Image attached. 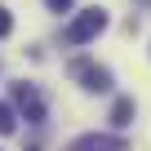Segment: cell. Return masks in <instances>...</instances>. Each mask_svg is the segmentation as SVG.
I'll use <instances>...</instances> for the list:
<instances>
[{
	"label": "cell",
	"mask_w": 151,
	"mask_h": 151,
	"mask_svg": "<svg viewBox=\"0 0 151 151\" xmlns=\"http://www.w3.org/2000/svg\"><path fill=\"white\" fill-rule=\"evenodd\" d=\"M102 31H107V9L89 5V9H80V14L67 22L62 40H67V45H89V40H93V36H102Z\"/></svg>",
	"instance_id": "obj_1"
},
{
	"label": "cell",
	"mask_w": 151,
	"mask_h": 151,
	"mask_svg": "<svg viewBox=\"0 0 151 151\" xmlns=\"http://www.w3.org/2000/svg\"><path fill=\"white\" fill-rule=\"evenodd\" d=\"M71 76H76L80 89H89V93H107V89H111V71L98 67V62H89V58H76V62H71Z\"/></svg>",
	"instance_id": "obj_2"
},
{
	"label": "cell",
	"mask_w": 151,
	"mask_h": 151,
	"mask_svg": "<svg viewBox=\"0 0 151 151\" xmlns=\"http://www.w3.org/2000/svg\"><path fill=\"white\" fill-rule=\"evenodd\" d=\"M14 107L22 111L27 124H45V98L36 85H14Z\"/></svg>",
	"instance_id": "obj_3"
},
{
	"label": "cell",
	"mask_w": 151,
	"mask_h": 151,
	"mask_svg": "<svg viewBox=\"0 0 151 151\" xmlns=\"http://www.w3.org/2000/svg\"><path fill=\"white\" fill-rule=\"evenodd\" d=\"M67 151H124V138H116V133H85Z\"/></svg>",
	"instance_id": "obj_4"
},
{
	"label": "cell",
	"mask_w": 151,
	"mask_h": 151,
	"mask_svg": "<svg viewBox=\"0 0 151 151\" xmlns=\"http://www.w3.org/2000/svg\"><path fill=\"white\" fill-rule=\"evenodd\" d=\"M111 124H116V129L133 124V98H116V107H111Z\"/></svg>",
	"instance_id": "obj_5"
},
{
	"label": "cell",
	"mask_w": 151,
	"mask_h": 151,
	"mask_svg": "<svg viewBox=\"0 0 151 151\" xmlns=\"http://www.w3.org/2000/svg\"><path fill=\"white\" fill-rule=\"evenodd\" d=\"M18 129V116H14V107L9 102H0V133H14Z\"/></svg>",
	"instance_id": "obj_6"
},
{
	"label": "cell",
	"mask_w": 151,
	"mask_h": 151,
	"mask_svg": "<svg viewBox=\"0 0 151 151\" xmlns=\"http://www.w3.org/2000/svg\"><path fill=\"white\" fill-rule=\"evenodd\" d=\"M9 31H14V18H9V9H5V5H0V36H9Z\"/></svg>",
	"instance_id": "obj_7"
},
{
	"label": "cell",
	"mask_w": 151,
	"mask_h": 151,
	"mask_svg": "<svg viewBox=\"0 0 151 151\" xmlns=\"http://www.w3.org/2000/svg\"><path fill=\"white\" fill-rule=\"evenodd\" d=\"M45 5H49V9H53V14H67V9H71V5H76V0H45Z\"/></svg>",
	"instance_id": "obj_8"
},
{
	"label": "cell",
	"mask_w": 151,
	"mask_h": 151,
	"mask_svg": "<svg viewBox=\"0 0 151 151\" xmlns=\"http://www.w3.org/2000/svg\"><path fill=\"white\" fill-rule=\"evenodd\" d=\"M27 151H40V147H27Z\"/></svg>",
	"instance_id": "obj_9"
}]
</instances>
